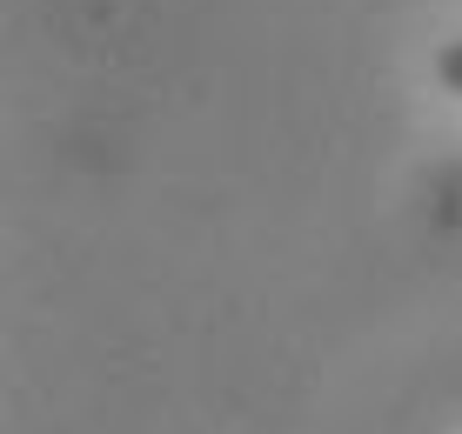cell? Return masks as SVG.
Wrapping results in <instances>:
<instances>
[{
    "instance_id": "6da1fadb",
    "label": "cell",
    "mask_w": 462,
    "mask_h": 434,
    "mask_svg": "<svg viewBox=\"0 0 462 434\" xmlns=\"http://www.w3.org/2000/svg\"><path fill=\"white\" fill-rule=\"evenodd\" d=\"M436 80H442L449 94H462V41H449V47L436 54Z\"/></svg>"
}]
</instances>
